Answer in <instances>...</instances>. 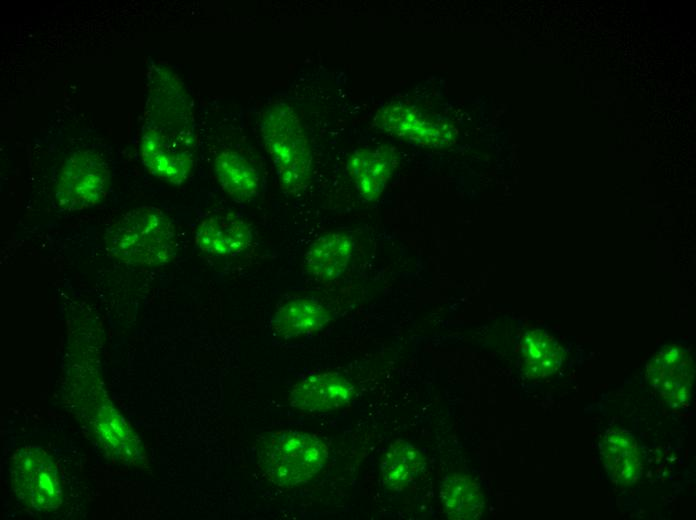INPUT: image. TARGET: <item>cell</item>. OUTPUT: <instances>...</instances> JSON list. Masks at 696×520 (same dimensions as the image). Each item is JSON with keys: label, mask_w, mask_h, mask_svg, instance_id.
<instances>
[{"label": "cell", "mask_w": 696, "mask_h": 520, "mask_svg": "<svg viewBox=\"0 0 696 520\" xmlns=\"http://www.w3.org/2000/svg\"><path fill=\"white\" fill-rule=\"evenodd\" d=\"M214 172L222 189L236 201H249L257 196L259 174L240 153L233 150L220 152L214 161Z\"/></svg>", "instance_id": "15"}, {"label": "cell", "mask_w": 696, "mask_h": 520, "mask_svg": "<svg viewBox=\"0 0 696 520\" xmlns=\"http://www.w3.org/2000/svg\"><path fill=\"white\" fill-rule=\"evenodd\" d=\"M12 479L16 493L32 507L50 510L59 506L62 492L57 469L44 451L21 450L13 461Z\"/></svg>", "instance_id": "7"}, {"label": "cell", "mask_w": 696, "mask_h": 520, "mask_svg": "<svg viewBox=\"0 0 696 520\" xmlns=\"http://www.w3.org/2000/svg\"><path fill=\"white\" fill-rule=\"evenodd\" d=\"M695 364L685 348L669 345L661 349L647 364L648 383L667 403L675 408L686 407L694 386Z\"/></svg>", "instance_id": "8"}, {"label": "cell", "mask_w": 696, "mask_h": 520, "mask_svg": "<svg viewBox=\"0 0 696 520\" xmlns=\"http://www.w3.org/2000/svg\"><path fill=\"white\" fill-rule=\"evenodd\" d=\"M398 163L394 147L359 148L347 159L346 170L359 195L376 201L387 187Z\"/></svg>", "instance_id": "9"}, {"label": "cell", "mask_w": 696, "mask_h": 520, "mask_svg": "<svg viewBox=\"0 0 696 520\" xmlns=\"http://www.w3.org/2000/svg\"><path fill=\"white\" fill-rule=\"evenodd\" d=\"M601 457L614 482L630 485L641 472V456L635 439L621 431L608 432L601 442Z\"/></svg>", "instance_id": "14"}, {"label": "cell", "mask_w": 696, "mask_h": 520, "mask_svg": "<svg viewBox=\"0 0 696 520\" xmlns=\"http://www.w3.org/2000/svg\"><path fill=\"white\" fill-rule=\"evenodd\" d=\"M326 445L316 436L280 431L264 438L258 448L259 466L272 483L291 487L309 481L325 465Z\"/></svg>", "instance_id": "4"}, {"label": "cell", "mask_w": 696, "mask_h": 520, "mask_svg": "<svg viewBox=\"0 0 696 520\" xmlns=\"http://www.w3.org/2000/svg\"><path fill=\"white\" fill-rule=\"evenodd\" d=\"M194 118L189 95L169 69L150 75L141 158L152 175L182 184L192 173L195 152Z\"/></svg>", "instance_id": "1"}, {"label": "cell", "mask_w": 696, "mask_h": 520, "mask_svg": "<svg viewBox=\"0 0 696 520\" xmlns=\"http://www.w3.org/2000/svg\"><path fill=\"white\" fill-rule=\"evenodd\" d=\"M331 317V312L321 303L310 298H294L276 310L271 328L279 336L296 337L321 330Z\"/></svg>", "instance_id": "13"}, {"label": "cell", "mask_w": 696, "mask_h": 520, "mask_svg": "<svg viewBox=\"0 0 696 520\" xmlns=\"http://www.w3.org/2000/svg\"><path fill=\"white\" fill-rule=\"evenodd\" d=\"M253 242L250 225L231 212L215 213L200 222L195 244L203 252L215 256H236Z\"/></svg>", "instance_id": "10"}, {"label": "cell", "mask_w": 696, "mask_h": 520, "mask_svg": "<svg viewBox=\"0 0 696 520\" xmlns=\"http://www.w3.org/2000/svg\"><path fill=\"white\" fill-rule=\"evenodd\" d=\"M521 355L529 378H544L556 372L564 360V350L548 333L535 329L521 340Z\"/></svg>", "instance_id": "17"}, {"label": "cell", "mask_w": 696, "mask_h": 520, "mask_svg": "<svg viewBox=\"0 0 696 520\" xmlns=\"http://www.w3.org/2000/svg\"><path fill=\"white\" fill-rule=\"evenodd\" d=\"M425 465V457L419 449L405 440L398 439L383 455V482L393 490H401L421 474Z\"/></svg>", "instance_id": "18"}, {"label": "cell", "mask_w": 696, "mask_h": 520, "mask_svg": "<svg viewBox=\"0 0 696 520\" xmlns=\"http://www.w3.org/2000/svg\"><path fill=\"white\" fill-rule=\"evenodd\" d=\"M354 252V240L345 233L332 232L314 240L304 254L307 273L327 283L339 278Z\"/></svg>", "instance_id": "12"}, {"label": "cell", "mask_w": 696, "mask_h": 520, "mask_svg": "<svg viewBox=\"0 0 696 520\" xmlns=\"http://www.w3.org/2000/svg\"><path fill=\"white\" fill-rule=\"evenodd\" d=\"M353 395L354 386L347 378L323 372L298 382L290 393V403L306 412H327L345 406Z\"/></svg>", "instance_id": "11"}, {"label": "cell", "mask_w": 696, "mask_h": 520, "mask_svg": "<svg viewBox=\"0 0 696 520\" xmlns=\"http://www.w3.org/2000/svg\"><path fill=\"white\" fill-rule=\"evenodd\" d=\"M260 131L280 189L287 194L304 190L311 180L313 155L297 112L283 102L270 105L261 117Z\"/></svg>", "instance_id": "3"}, {"label": "cell", "mask_w": 696, "mask_h": 520, "mask_svg": "<svg viewBox=\"0 0 696 520\" xmlns=\"http://www.w3.org/2000/svg\"><path fill=\"white\" fill-rule=\"evenodd\" d=\"M440 498L448 518L455 520L478 519L485 506L478 484L460 472L445 476L440 486Z\"/></svg>", "instance_id": "16"}, {"label": "cell", "mask_w": 696, "mask_h": 520, "mask_svg": "<svg viewBox=\"0 0 696 520\" xmlns=\"http://www.w3.org/2000/svg\"><path fill=\"white\" fill-rule=\"evenodd\" d=\"M106 248L123 262L161 266L174 259L175 227L159 208L142 206L128 211L105 234Z\"/></svg>", "instance_id": "2"}, {"label": "cell", "mask_w": 696, "mask_h": 520, "mask_svg": "<svg viewBox=\"0 0 696 520\" xmlns=\"http://www.w3.org/2000/svg\"><path fill=\"white\" fill-rule=\"evenodd\" d=\"M383 131L412 144L445 148L455 142L456 129L446 119L404 103H391L375 116Z\"/></svg>", "instance_id": "6"}, {"label": "cell", "mask_w": 696, "mask_h": 520, "mask_svg": "<svg viewBox=\"0 0 696 520\" xmlns=\"http://www.w3.org/2000/svg\"><path fill=\"white\" fill-rule=\"evenodd\" d=\"M110 171L99 154L74 153L63 164L56 184L57 204L66 210H82L103 200L109 189Z\"/></svg>", "instance_id": "5"}]
</instances>
